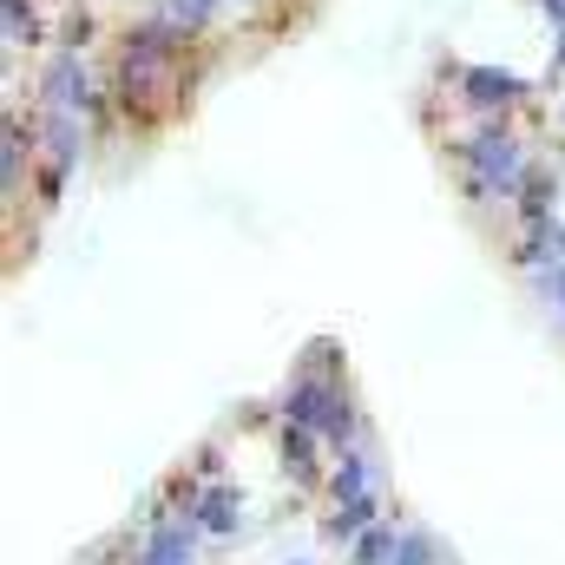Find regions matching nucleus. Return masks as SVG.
I'll return each instance as SVG.
<instances>
[{
  "instance_id": "3",
  "label": "nucleus",
  "mask_w": 565,
  "mask_h": 565,
  "mask_svg": "<svg viewBox=\"0 0 565 565\" xmlns=\"http://www.w3.org/2000/svg\"><path fill=\"white\" fill-rule=\"evenodd\" d=\"M33 106H40V113H79L93 132H113V126H119V119H113L106 73H99L86 53H66V46H53V53L40 60V73H33Z\"/></svg>"
},
{
  "instance_id": "8",
  "label": "nucleus",
  "mask_w": 565,
  "mask_h": 565,
  "mask_svg": "<svg viewBox=\"0 0 565 565\" xmlns=\"http://www.w3.org/2000/svg\"><path fill=\"white\" fill-rule=\"evenodd\" d=\"M375 440H362V447H349V454H335L329 460V480H322V493H329V507H342V500H362V493H375Z\"/></svg>"
},
{
  "instance_id": "19",
  "label": "nucleus",
  "mask_w": 565,
  "mask_h": 565,
  "mask_svg": "<svg viewBox=\"0 0 565 565\" xmlns=\"http://www.w3.org/2000/svg\"><path fill=\"white\" fill-rule=\"evenodd\" d=\"M553 79H565V26L553 33V60H546V86H553Z\"/></svg>"
},
{
  "instance_id": "2",
  "label": "nucleus",
  "mask_w": 565,
  "mask_h": 565,
  "mask_svg": "<svg viewBox=\"0 0 565 565\" xmlns=\"http://www.w3.org/2000/svg\"><path fill=\"white\" fill-rule=\"evenodd\" d=\"M447 158H454V184L473 211H493V204L513 211L520 178L533 164V145L520 132V119H473L467 132L447 139Z\"/></svg>"
},
{
  "instance_id": "18",
  "label": "nucleus",
  "mask_w": 565,
  "mask_h": 565,
  "mask_svg": "<svg viewBox=\"0 0 565 565\" xmlns=\"http://www.w3.org/2000/svg\"><path fill=\"white\" fill-rule=\"evenodd\" d=\"M191 473H198L204 487H211V480H224V447H217V440H204V447H198V460H191Z\"/></svg>"
},
{
  "instance_id": "4",
  "label": "nucleus",
  "mask_w": 565,
  "mask_h": 565,
  "mask_svg": "<svg viewBox=\"0 0 565 565\" xmlns=\"http://www.w3.org/2000/svg\"><path fill=\"white\" fill-rule=\"evenodd\" d=\"M440 86L454 93V106L467 119H520V106H533L540 79L513 73V66H487V60H447Z\"/></svg>"
},
{
  "instance_id": "17",
  "label": "nucleus",
  "mask_w": 565,
  "mask_h": 565,
  "mask_svg": "<svg viewBox=\"0 0 565 565\" xmlns=\"http://www.w3.org/2000/svg\"><path fill=\"white\" fill-rule=\"evenodd\" d=\"M533 296H540V302H546V309H553V316L565 322V264L540 270V277H533Z\"/></svg>"
},
{
  "instance_id": "1",
  "label": "nucleus",
  "mask_w": 565,
  "mask_h": 565,
  "mask_svg": "<svg viewBox=\"0 0 565 565\" xmlns=\"http://www.w3.org/2000/svg\"><path fill=\"white\" fill-rule=\"evenodd\" d=\"M106 93H113V119L126 132L171 126L191 106V93H198V40L184 26H171L158 7H145L139 20H126L113 33Z\"/></svg>"
},
{
  "instance_id": "15",
  "label": "nucleus",
  "mask_w": 565,
  "mask_h": 565,
  "mask_svg": "<svg viewBox=\"0 0 565 565\" xmlns=\"http://www.w3.org/2000/svg\"><path fill=\"white\" fill-rule=\"evenodd\" d=\"M99 40V20H93V7H66L60 13V26H53V46H66V53H86Z\"/></svg>"
},
{
  "instance_id": "11",
  "label": "nucleus",
  "mask_w": 565,
  "mask_h": 565,
  "mask_svg": "<svg viewBox=\"0 0 565 565\" xmlns=\"http://www.w3.org/2000/svg\"><path fill=\"white\" fill-rule=\"evenodd\" d=\"M375 520H382V493H362V500H342V507H329V513H322V540L349 553V546H355V540H362V533H369Z\"/></svg>"
},
{
  "instance_id": "16",
  "label": "nucleus",
  "mask_w": 565,
  "mask_h": 565,
  "mask_svg": "<svg viewBox=\"0 0 565 565\" xmlns=\"http://www.w3.org/2000/svg\"><path fill=\"white\" fill-rule=\"evenodd\" d=\"M388 565H440V546L427 540L422 526H402V540H395V559Z\"/></svg>"
},
{
  "instance_id": "20",
  "label": "nucleus",
  "mask_w": 565,
  "mask_h": 565,
  "mask_svg": "<svg viewBox=\"0 0 565 565\" xmlns=\"http://www.w3.org/2000/svg\"><path fill=\"white\" fill-rule=\"evenodd\" d=\"M289 565H309V559H289Z\"/></svg>"
},
{
  "instance_id": "9",
  "label": "nucleus",
  "mask_w": 565,
  "mask_h": 565,
  "mask_svg": "<svg viewBox=\"0 0 565 565\" xmlns=\"http://www.w3.org/2000/svg\"><path fill=\"white\" fill-rule=\"evenodd\" d=\"M507 264H513V270H526V277H540V270H553V264H565V217H546V224H526V231L513 237Z\"/></svg>"
},
{
  "instance_id": "13",
  "label": "nucleus",
  "mask_w": 565,
  "mask_h": 565,
  "mask_svg": "<svg viewBox=\"0 0 565 565\" xmlns=\"http://www.w3.org/2000/svg\"><path fill=\"white\" fill-rule=\"evenodd\" d=\"M151 7H158V13H164L171 26H184V33H191V40L204 46V40H211V33L224 26V13H231L237 0H151Z\"/></svg>"
},
{
  "instance_id": "5",
  "label": "nucleus",
  "mask_w": 565,
  "mask_h": 565,
  "mask_svg": "<svg viewBox=\"0 0 565 565\" xmlns=\"http://www.w3.org/2000/svg\"><path fill=\"white\" fill-rule=\"evenodd\" d=\"M198 540H204V526H198V513H145V533H139V553L151 565H191L198 559Z\"/></svg>"
},
{
  "instance_id": "14",
  "label": "nucleus",
  "mask_w": 565,
  "mask_h": 565,
  "mask_svg": "<svg viewBox=\"0 0 565 565\" xmlns=\"http://www.w3.org/2000/svg\"><path fill=\"white\" fill-rule=\"evenodd\" d=\"M395 540H402V526H395V520H375V526L349 546V565H388L395 559Z\"/></svg>"
},
{
  "instance_id": "12",
  "label": "nucleus",
  "mask_w": 565,
  "mask_h": 565,
  "mask_svg": "<svg viewBox=\"0 0 565 565\" xmlns=\"http://www.w3.org/2000/svg\"><path fill=\"white\" fill-rule=\"evenodd\" d=\"M0 40H7V53H20V46H46L53 26H46L40 0H0Z\"/></svg>"
},
{
  "instance_id": "7",
  "label": "nucleus",
  "mask_w": 565,
  "mask_h": 565,
  "mask_svg": "<svg viewBox=\"0 0 565 565\" xmlns=\"http://www.w3.org/2000/svg\"><path fill=\"white\" fill-rule=\"evenodd\" d=\"M546 217H559V164L533 158L526 178H520V198H513V224L526 231V224H546Z\"/></svg>"
},
{
  "instance_id": "10",
  "label": "nucleus",
  "mask_w": 565,
  "mask_h": 565,
  "mask_svg": "<svg viewBox=\"0 0 565 565\" xmlns=\"http://www.w3.org/2000/svg\"><path fill=\"white\" fill-rule=\"evenodd\" d=\"M198 526H204V540H237V526H244V487L237 480H211L204 500H198Z\"/></svg>"
},
{
  "instance_id": "6",
  "label": "nucleus",
  "mask_w": 565,
  "mask_h": 565,
  "mask_svg": "<svg viewBox=\"0 0 565 565\" xmlns=\"http://www.w3.org/2000/svg\"><path fill=\"white\" fill-rule=\"evenodd\" d=\"M277 460H282V473H289L296 487H322V480H329V467H322V460H335V454L322 447V434H316V427L277 422Z\"/></svg>"
},
{
  "instance_id": "21",
  "label": "nucleus",
  "mask_w": 565,
  "mask_h": 565,
  "mask_svg": "<svg viewBox=\"0 0 565 565\" xmlns=\"http://www.w3.org/2000/svg\"><path fill=\"white\" fill-rule=\"evenodd\" d=\"M237 7H244V0H237Z\"/></svg>"
}]
</instances>
